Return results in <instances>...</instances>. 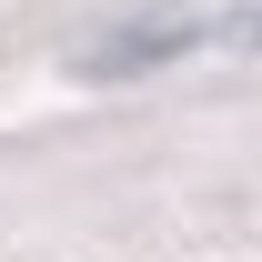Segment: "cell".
<instances>
[{
	"instance_id": "1",
	"label": "cell",
	"mask_w": 262,
	"mask_h": 262,
	"mask_svg": "<svg viewBox=\"0 0 262 262\" xmlns=\"http://www.w3.org/2000/svg\"><path fill=\"white\" fill-rule=\"evenodd\" d=\"M262 40V0L252 10H162V20H121L91 51V71H162L182 51H252Z\"/></svg>"
}]
</instances>
